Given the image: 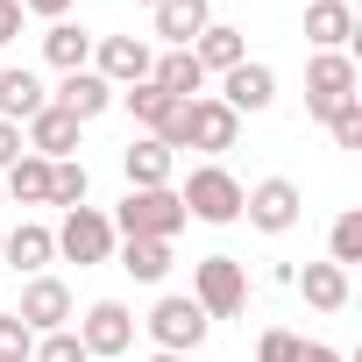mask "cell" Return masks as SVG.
Wrapping results in <instances>:
<instances>
[{
    "instance_id": "obj_1",
    "label": "cell",
    "mask_w": 362,
    "mask_h": 362,
    "mask_svg": "<svg viewBox=\"0 0 362 362\" xmlns=\"http://www.w3.org/2000/svg\"><path fill=\"white\" fill-rule=\"evenodd\" d=\"M107 221H114L121 242H170L177 228H185V206H177L170 185H149V192H128Z\"/></svg>"
},
{
    "instance_id": "obj_2",
    "label": "cell",
    "mask_w": 362,
    "mask_h": 362,
    "mask_svg": "<svg viewBox=\"0 0 362 362\" xmlns=\"http://www.w3.org/2000/svg\"><path fill=\"white\" fill-rule=\"evenodd\" d=\"M177 206H185V221L228 228V221H242V177L221 170V163H199L185 185H177Z\"/></svg>"
},
{
    "instance_id": "obj_3",
    "label": "cell",
    "mask_w": 362,
    "mask_h": 362,
    "mask_svg": "<svg viewBox=\"0 0 362 362\" xmlns=\"http://www.w3.org/2000/svg\"><path fill=\"white\" fill-rule=\"evenodd\" d=\"M355 86H362V78H355V57H348V50H320V57L305 64V114H313V121L341 114L348 100H362Z\"/></svg>"
},
{
    "instance_id": "obj_4",
    "label": "cell",
    "mask_w": 362,
    "mask_h": 362,
    "mask_svg": "<svg viewBox=\"0 0 362 362\" xmlns=\"http://www.w3.org/2000/svg\"><path fill=\"white\" fill-rule=\"evenodd\" d=\"M192 305H199L206 320H235V313L249 305V277H242V263H235V256H206V263L192 270Z\"/></svg>"
},
{
    "instance_id": "obj_5",
    "label": "cell",
    "mask_w": 362,
    "mask_h": 362,
    "mask_svg": "<svg viewBox=\"0 0 362 362\" xmlns=\"http://www.w3.org/2000/svg\"><path fill=\"white\" fill-rule=\"evenodd\" d=\"M142 327H149V341H156L163 355H192V348L206 341V327H214V320H206L192 298H177V291H170V298H156V305H149V320H142Z\"/></svg>"
},
{
    "instance_id": "obj_6",
    "label": "cell",
    "mask_w": 362,
    "mask_h": 362,
    "mask_svg": "<svg viewBox=\"0 0 362 362\" xmlns=\"http://www.w3.org/2000/svg\"><path fill=\"white\" fill-rule=\"evenodd\" d=\"M242 214H249V228H256V235H291V228H298V214H305V192L291 185V177H263V185H249V192H242Z\"/></svg>"
},
{
    "instance_id": "obj_7",
    "label": "cell",
    "mask_w": 362,
    "mask_h": 362,
    "mask_svg": "<svg viewBox=\"0 0 362 362\" xmlns=\"http://www.w3.org/2000/svg\"><path fill=\"white\" fill-rule=\"evenodd\" d=\"M50 242H57V256H71V263L86 270V263H107L121 235H114V221H107L100 206H71V214H64V228H57Z\"/></svg>"
},
{
    "instance_id": "obj_8",
    "label": "cell",
    "mask_w": 362,
    "mask_h": 362,
    "mask_svg": "<svg viewBox=\"0 0 362 362\" xmlns=\"http://www.w3.org/2000/svg\"><path fill=\"white\" fill-rule=\"evenodd\" d=\"M71 334H78V348H86L93 362H114V355H128V341H135V313H128L121 298H100V305H86V320H78Z\"/></svg>"
},
{
    "instance_id": "obj_9",
    "label": "cell",
    "mask_w": 362,
    "mask_h": 362,
    "mask_svg": "<svg viewBox=\"0 0 362 362\" xmlns=\"http://www.w3.org/2000/svg\"><path fill=\"white\" fill-rule=\"evenodd\" d=\"M149 64H156V50H149L142 36H100V43H93V71H100L114 93H121V86H142Z\"/></svg>"
},
{
    "instance_id": "obj_10",
    "label": "cell",
    "mask_w": 362,
    "mask_h": 362,
    "mask_svg": "<svg viewBox=\"0 0 362 362\" xmlns=\"http://www.w3.org/2000/svg\"><path fill=\"white\" fill-rule=\"evenodd\" d=\"M242 142V114H228L221 100H185V149H206V156H221V149H235Z\"/></svg>"
},
{
    "instance_id": "obj_11",
    "label": "cell",
    "mask_w": 362,
    "mask_h": 362,
    "mask_svg": "<svg viewBox=\"0 0 362 362\" xmlns=\"http://www.w3.org/2000/svg\"><path fill=\"white\" fill-rule=\"evenodd\" d=\"M15 320H22L29 334H64V327H71V291H64L57 277H29Z\"/></svg>"
},
{
    "instance_id": "obj_12",
    "label": "cell",
    "mask_w": 362,
    "mask_h": 362,
    "mask_svg": "<svg viewBox=\"0 0 362 362\" xmlns=\"http://www.w3.org/2000/svg\"><path fill=\"white\" fill-rule=\"evenodd\" d=\"M214 100H221L228 114H263V107L277 100V71H270V64H235Z\"/></svg>"
},
{
    "instance_id": "obj_13",
    "label": "cell",
    "mask_w": 362,
    "mask_h": 362,
    "mask_svg": "<svg viewBox=\"0 0 362 362\" xmlns=\"http://www.w3.org/2000/svg\"><path fill=\"white\" fill-rule=\"evenodd\" d=\"M22 142H29V156L64 163V156H78V121H71L64 107H43L36 121H22Z\"/></svg>"
},
{
    "instance_id": "obj_14",
    "label": "cell",
    "mask_w": 362,
    "mask_h": 362,
    "mask_svg": "<svg viewBox=\"0 0 362 362\" xmlns=\"http://www.w3.org/2000/svg\"><path fill=\"white\" fill-rule=\"evenodd\" d=\"M50 107H64V114L86 128V121H100V114L114 107V86H107V78L86 64V71H64V86H57V100H50Z\"/></svg>"
},
{
    "instance_id": "obj_15",
    "label": "cell",
    "mask_w": 362,
    "mask_h": 362,
    "mask_svg": "<svg viewBox=\"0 0 362 362\" xmlns=\"http://www.w3.org/2000/svg\"><path fill=\"white\" fill-rule=\"evenodd\" d=\"M121 170H128V192H149V185H170L177 156H170L156 135H135V142L121 149Z\"/></svg>"
},
{
    "instance_id": "obj_16",
    "label": "cell",
    "mask_w": 362,
    "mask_h": 362,
    "mask_svg": "<svg viewBox=\"0 0 362 362\" xmlns=\"http://www.w3.org/2000/svg\"><path fill=\"white\" fill-rule=\"evenodd\" d=\"M206 22H214L206 0H156V36H163L170 50H192Z\"/></svg>"
},
{
    "instance_id": "obj_17",
    "label": "cell",
    "mask_w": 362,
    "mask_h": 362,
    "mask_svg": "<svg viewBox=\"0 0 362 362\" xmlns=\"http://www.w3.org/2000/svg\"><path fill=\"white\" fill-rule=\"evenodd\" d=\"M291 284H298V298L313 313H341L348 305V270L341 263H305V270H291Z\"/></svg>"
},
{
    "instance_id": "obj_18",
    "label": "cell",
    "mask_w": 362,
    "mask_h": 362,
    "mask_svg": "<svg viewBox=\"0 0 362 362\" xmlns=\"http://www.w3.org/2000/svg\"><path fill=\"white\" fill-rule=\"evenodd\" d=\"M43 107H50V100H43V78H36L29 64H22V71H15V64L0 71V121H15V128H22V121H36Z\"/></svg>"
},
{
    "instance_id": "obj_19",
    "label": "cell",
    "mask_w": 362,
    "mask_h": 362,
    "mask_svg": "<svg viewBox=\"0 0 362 362\" xmlns=\"http://www.w3.org/2000/svg\"><path fill=\"white\" fill-rule=\"evenodd\" d=\"M305 36H313V50H348L355 8L348 0H305Z\"/></svg>"
},
{
    "instance_id": "obj_20",
    "label": "cell",
    "mask_w": 362,
    "mask_h": 362,
    "mask_svg": "<svg viewBox=\"0 0 362 362\" xmlns=\"http://www.w3.org/2000/svg\"><path fill=\"white\" fill-rule=\"evenodd\" d=\"M192 57H199V71H235V64H249V43H242V29H228V22H206L199 29V43H192Z\"/></svg>"
},
{
    "instance_id": "obj_21",
    "label": "cell",
    "mask_w": 362,
    "mask_h": 362,
    "mask_svg": "<svg viewBox=\"0 0 362 362\" xmlns=\"http://www.w3.org/2000/svg\"><path fill=\"white\" fill-rule=\"evenodd\" d=\"M149 86H163L170 100H199V93H206V71H199L192 50H163V57L149 64Z\"/></svg>"
},
{
    "instance_id": "obj_22",
    "label": "cell",
    "mask_w": 362,
    "mask_h": 362,
    "mask_svg": "<svg viewBox=\"0 0 362 362\" xmlns=\"http://www.w3.org/2000/svg\"><path fill=\"white\" fill-rule=\"evenodd\" d=\"M0 256H8L15 270H29V277H43V263L57 256V242H50V228L22 221V228H8V235H0Z\"/></svg>"
},
{
    "instance_id": "obj_23",
    "label": "cell",
    "mask_w": 362,
    "mask_h": 362,
    "mask_svg": "<svg viewBox=\"0 0 362 362\" xmlns=\"http://www.w3.org/2000/svg\"><path fill=\"white\" fill-rule=\"evenodd\" d=\"M114 100H121V107H128V114L142 121V135H156V128H163V121H170L177 107H185V100H170L163 86H149V78H142V86H121Z\"/></svg>"
},
{
    "instance_id": "obj_24",
    "label": "cell",
    "mask_w": 362,
    "mask_h": 362,
    "mask_svg": "<svg viewBox=\"0 0 362 362\" xmlns=\"http://www.w3.org/2000/svg\"><path fill=\"white\" fill-rule=\"evenodd\" d=\"M43 57H50L57 71H86V64H93V36H86L78 22H50V29H43Z\"/></svg>"
},
{
    "instance_id": "obj_25",
    "label": "cell",
    "mask_w": 362,
    "mask_h": 362,
    "mask_svg": "<svg viewBox=\"0 0 362 362\" xmlns=\"http://www.w3.org/2000/svg\"><path fill=\"white\" fill-rule=\"evenodd\" d=\"M0 192L22 199V206H50V163L22 149V163H8V185H0Z\"/></svg>"
},
{
    "instance_id": "obj_26",
    "label": "cell",
    "mask_w": 362,
    "mask_h": 362,
    "mask_svg": "<svg viewBox=\"0 0 362 362\" xmlns=\"http://www.w3.org/2000/svg\"><path fill=\"white\" fill-rule=\"evenodd\" d=\"M121 270L135 284H163L170 277V242H121Z\"/></svg>"
},
{
    "instance_id": "obj_27",
    "label": "cell",
    "mask_w": 362,
    "mask_h": 362,
    "mask_svg": "<svg viewBox=\"0 0 362 362\" xmlns=\"http://www.w3.org/2000/svg\"><path fill=\"white\" fill-rule=\"evenodd\" d=\"M86 185H93V177H86V163L78 156H64V163H50V206H86Z\"/></svg>"
},
{
    "instance_id": "obj_28",
    "label": "cell",
    "mask_w": 362,
    "mask_h": 362,
    "mask_svg": "<svg viewBox=\"0 0 362 362\" xmlns=\"http://www.w3.org/2000/svg\"><path fill=\"white\" fill-rule=\"evenodd\" d=\"M327 263H362V214H341L334 228H327Z\"/></svg>"
},
{
    "instance_id": "obj_29",
    "label": "cell",
    "mask_w": 362,
    "mask_h": 362,
    "mask_svg": "<svg viewBox=\"0 0 362 362\" xmlns=\"http://www.w3.org/2000/svg\"><path fill=\"white\" fill-rule=\"evenodd\" d=\"M29 362H93L86 348H78V334L64 327V334H36V355Z\"/></svg>"
},
{
    "instance_id": "obj_30",
    "label": "cell",
    "mask_w": 362,
    "mask_h": 362,
    "mask_svg": "<svg viewBox=\"0 0 362 362\" xmlns=\"http://www.w3.org/2000/svg\"><path fill=\"white\" fill-rule=\"evenodd\" d=\"M29 355H36V334L15 313H0V362H29Z\"/></svg>"
},
{
    "instance_id": "obj_31",
    "label": "cell",
    "mask_w": 362,
    "mask_h": 362,
    "mask_svg": "<svg viewBox=\"0 0 362 362\" xmlns=\"http://www.w3.org/2000/svg\"><path fill=\"white\" fill-rule=\"evenodd\" d=\"M327 135H334V149H362V100H348L341 114H327Z\"/></svg>"
},
{
    "instance_id": "obj_32",
    "label": "cell",
    "mask_w": 362,
    "mask_h": 362,
    "mask_svg": "<svg viewBox=\"0 0 362 362\" xmlns=\"http://www.w3.org/2000/svg\"><path fill=\"white\" fill-rule=\"evenodd\" d=\"M291 355H298V334H284V327H270L256 341V362H291Z\"/></svg>"
},
{
    "instance_id": "obj_33",
    "label": "cell",
    "mask_w": 362,
    "mask_h": 362,
    "mask_svg": "<svg viewBox=\"0 0 362 362\" xmlns=\"http://www.w3.org/2000/svg\"><path fill=\"white\" fill-rule=\"evenodd\" d=\"M22 149H29V142H22V128H15V121H0V170L22 163Z\"/></svg>"
},
{
    "instance_id": "obj_34",
    "label": "cell",
    "mask_w": 362,
    "mask_h": 362,
    "mask_svg": "<svg viewBox=\"0 0 362 362\" xmlns=\"http://www.w3.org/2000/svg\"><path fill=\"white\" fill-rule=\"evenodd\" d=\"M22 36V0H0V50Z\"/></svg>"
},
{
    "instance_id": "obj_35",
    "label": "cell",
    "mask_w": 362,
    "mask_h": 362,
    "mask_svg": "<svg viewBox=\"0 0 362 362\" xmlns=\"http://www.w3.org/2000/svg\"><path fill=\"white\" fill-rule=\"evenodd\" d=\"M291 362H348V355H341V348H327V341H298V355H291Z\"/></svg>"
},
{
    "instance_id": "obj_36",
    "label": "cell",
    "mask_w": 362,
    "mask_h": 362,
    "mask_svg": "<svg viewBox=\"0 0 362 362\" xmlns=\"http://www.w3.org/2000/svg\"><path fill=\"white\" fill-rule=\"evenodd\" d=\"M22 15H50V22H64V15H71V0H22Z\"/></svg>"
},
{
    "instance_id": "obj_37",
    "label": "cell",
    "mask_w": 362,
    "mask_h": 362,
    "mask_svg": "<svg viewBox=\"0 0 362 362\" xmlns=\"http://www.w3.org/2000/svg\"><path fill=\"white\" fill-rule=\"evenodd\" d=\"M149 362H192V355H163V348H156V355H149Z\"/></svg>"
},
{
    "instance_id": "obj_38",
    "label": "cell",
    "mask_w": 362,
    "mask_h": 362,
    "mask_svg": "<svg viewBox=\"0 0 362 362\" xmlns=\"http://www.w3.org/2000/svg\"><path fill=\"white\" fill-rule=\"evenodd\" d=\"M142 8H156V0H142Z\"/></svg>"
},
{
    "instance_id": "obj_39",
    "label": "cell",
    "mask_w": 362,
    "mask_h": 362,
    "mask_svg": "<svg viewBox=\"0 0 362 362\" xmlns=\"http://www.w3.org/2000/svg\"><path fill=\"white\" fill-rule=\"evenodd\" d=\"M0 235H8V228H0Z\"/></svg>"
},
{
    "instance_id": "obj_40",
    "label": "cell",
    "mask_w": 362,
    "mask_h": 362,
    "mask_svg": "<svg viewBox=\"0 0 362 362\" xmlns=\"http://www.w3.org/2000/svg\"><path fill=\"white\" fill-rule=\"evenodd\" d=\"M0 199H8V192H0Z\"/></svg>"
}]
</instances>
